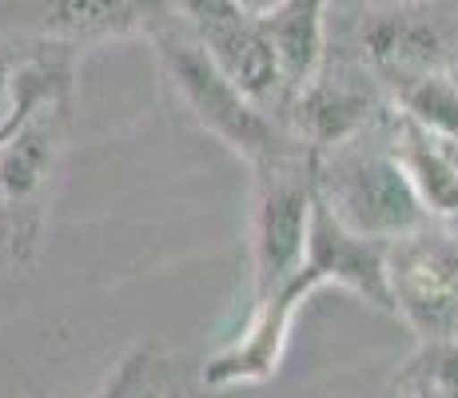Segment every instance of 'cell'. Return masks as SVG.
I'll list each match as a JSON object with an SVG mask.
<instances>
[{
  "label": "cell",
  "mask_w": 458,
  "mask_h": 398,
  "mask_svg": "<svg viewBox=\"0 0 458 398\" xmlns=\"http://www.w3.org/2000/svg\"><path fill=\"white\" fill-rule=\"evenodd\" d=\"M335 283L347 287L351 295H359L363 303H371L375 311L394 315L391 291H386V243L347 232L315 191L303 263L276 291L255 299L240 339H232L219 355L204 362V386L224 391V386H248L276 378L303 299H311L319 287H335Z\"/></svg>",
  "instance_id": "cell-1"
},
{
  "label": "cell",
  "mask_w": 458,
  "mask_h": 398,
  "mask_svg": "<svg viewBox=\"0 0 458 398\" xmlns=\"http://www.w3.org/2000/svg\"><path fill=\"white\" fill-rule=\"evenodd\" d=\"M152 40L175 92L183 96V104L196 112V120L219 144H227L251 167H263L271 159L295 152V144L284 136V128L235 88V80L211 60V52L196 40L191 29H180V21H172L160 32H152Z\"/></svg>",
  "instance_id": "cell-2"
},
{
  "label": "cell",
  "mask_w": 458,
  "mask_h": 398,
  "mask_svg": "<svg viewBox=\"0 0 458 398\" xmlns=\"http://www.w3.org/2000/svg\"><path fill=\"white\" fill-rule=\"evenodd\" d=\"M327 152V164H315V191L347 232L391 243L430 227L427 207L391 148H367L351 136Z\"/></svg>",
  "instance_id": "cell-3"
},
{
  "label": "cell",
  "mask_w": 458,
  "mask_h": 398,
  "mask_svg": "<svg viewBox=\"0 0 458 398\" xmlns=\"http://www.w3.org/2000/svg\"><path fill=\"white\" fill-rule=\"evenodd\" d=\"M251 172V283L255 299H263L303 263L315 207V152H287Z\"/></svg>",
  "instance_id": "cell-4"
},
{
  "label": "cell",
  "mask_w": 458,
  "mask_h": 398,
  "mask_svg": "<svg viewBox=\"0 0 458 398\" xmlns=\"http://www.w3.org/2000/svg\"><path fill=\"white\" fill-rule=\"evenodd\" d=\"M391 307L419 343L458 334V247L427 227L386 243Z\"/></svg>",
  "instance_id": "cell-5"
},
{
  "label": "cell",
  "mask_w": 458,
  "mask_h": 398,
  "mask_svg": "<svg viewBox=\"0 0 458 398\" xmlns=\"http://www.w3.org/2000/svg\"><path fill=\"white\" fill-rule=\"evenodd\" d=\"M167 4L183 16V24L196 32V40L235 80V88L248 100H255L263 112L287 104L284 72H279L276 48H271L259 16H251L235 0H167Z\"/></svg>",
  "instance_id": "cell-6"
},
{
  "label": "cell",
  "mask_w": 458,
  "mask_h": 398,
  "mask_svg": "<svg viewBox=\"0 0 458 398\" xmlns=\"http://www.w3.org/2000/svg\"><path fill=\"white\" fill-rule=\"evenodd\" d=\"M363 56L375 68L378 80L391 88H403L411 80L427 72H443L451 52H446V37L419 13H375L363 24Z\"/></svg>",
  "instance_id": "cell-7"
},
{
  "label": "cell",
  "mask_w": 458,
  "mask_h": 398,
  "mask_svg": "<svg viewBox=\"0 0 458 398\" xmlns=\"http://www.w3.org/2000/svg\"><path fill=\"white\" fill-rule=\"evenodd\" d=\"M40 21L60 40L152 37L175 21L167 0H44Z\"/></svg>",
  "instance_id": "cell-8"
},
{
  "label": "cell",
  "mask_w": 458,
  "mask_h": 398,
  "mask_svg": "<svg viewBox=\"0 0 458 398\" xmlns=\"http://www.w3.org/2000/svg\"><path fill=\"white\" fill-rule=\"evenodd\" d=\"M391 156L407 172L411 188L422 199L430 219H454L458 216V148L427 131L407 112H394L391 120Z\"/></svg>",
  "instance_id": "cell-9"
},
{
  "label": "cell",
  "mask_w": 458,
  "mask_h": 398,
  "mask_svg": "<svg viewBox=\"0 0 458 398\" xmlns=\"http://www.w3.org/2000/svg\"><path fill=\"white\" fill-rule=\"evenodd\" d=\"M271 48H276L279 72H284L287 100L323 72V48H327V0H279L271 13L259 16Z\"/></svg>",
  "instance_id": "cell-10"
},
{
  "label": "cell",
  "mask_w": 458,
  "mask_h": 398,
  "mask_svg": "<svg viewBox=\"0 0 458 398\" xmlns=\"http://www.w3.org/2000/svg\"><path fill=\"white\" fill-rule=\"evenodd\" d=\"M292 112L299 123V140H307V152H327V148L367 128L371 100L347 84H327L319 72L311 84L292 96Z\"/></svg>",
  "instance_id": "cell-11"
},
{
  "label": "cell",
  "mask_w": 458,
  "mask_h": 398,
  "mask_svg": "<svg viewBox=\"0 0 458 398\" xmlns=\"http://www.w3.org/2000/svg\"><path fill=\"white\" fill-rule=\"evenodd\" d=\"M394 100H399V112H407L427 131H435L438 140L458 148V84L446 68L394 88Z\"/></svg>",
  "instance_id": "cell-12"
},
{
  "label": "cell",
  "mask_w": 458,
  "mask_h": 398,
  "mask_svg": "<svg viewBox=\"0 0 458 398\" xmlns=\"http://www.w3.org/2000/svg\"><path fill=\"white\" fill-rule=\"evenodd\" d=\"M52 164V131L44 123H29L24 131H13L0 159V180H4L8 196H29L44 183Z\"/></svg>",
  "instance_id": "cell-13"
},
{
  "label": "cell",
  "mask_w": 458,
  "mask_h": 398,
  "mask_svg": "<svg viewBox=\"0 0 458 398\" xmlns=\"http://www.w3.org/2000/svg\"><path fill=\"white\" fill-rule=\"evenodd\" d=\"M403 378L430 386L438 398H458V334L435 343H419V355Z\"/></svg>",
  "instance_id": "cell-14"
},
{
  "label": "cell",
  "mask_w": 458,
  "mask_h": 398,
  "mask_svg": "<svg viewBox=\"0 0 458 398\" xmlns=\"http://www.w3.org/2000/svg\"><path fill=\"white\" fill-rule=\"evenodd\" d=\"M160 362L152 351H136L116 367V375L104 383V391L96 398H160Z\"/></svg>",
  "instance_id": "cell-15"
},
{
  "label": "cell",
  "mask_w": 458,
  "mask_h": 398,
  "mask_svg": "<svg viewBox=\"0 0 458 398\" xmlns=\"http://www.w3.org/2000/svg\"><path fill=\"white\" fill-rule=\"evenodd\" d=\"M235 4H240V8H248L251 16H263V13H271V8H276L279 0H235Z\"/></svg>",
  "instance_id": "cell-16"
},
{
  "label": "cell",
  "mask_w": 458,
  "mask_h": 398,
  "mask_svg": "<svg viewBox=\"0 0 458 398\" xmlns=\"http://www.w3.org/2000/svg\"><path fill=\"white\" fill-rule=\"evenodd\" d=\"M403 386H407V398H438L430 386H422V383H415V378H403Z\"/></svg>",
  "instance_id": "cell-17"
},
{
  "label": "cell",
  "mask_w": 458,
  "mask_h": 398,
  "mask_svg": "<svg viewBox=\"0 0 458 398\" xmlns=\"http://www.w3.org/2000/svg\"><path fill=\"white\" fill-rule=\"evenodd\" d=\"M446 72H451V80H454V84H458V52H454V56H451V60H446Z\"/></svg>",
  "instance_id": "cell-18"
},
{
  "label": "cell",
  "mask_w": 458,
  "mask_h": 398,
  "mask_svg": "<svg viewBox=\"0 0 458 398\" xmlns=\"http://www.w3.org/2000/svg\"><path fill=\"white\" fill-rule=\"evenodd\" d=\"M160 398H180V394H160Z\"/></svg>",
  "instance_id": "cell-19"
}]
</instances>
